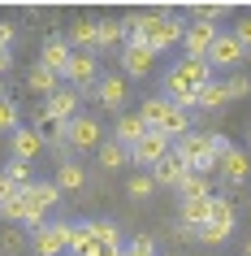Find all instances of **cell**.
I'll return each instance as SVG.
<instances>
[{"label":"cell","instance_id":"cell-1","mask_svg":"<svg viewBox=\"0 0 251 256\" xmlns=\"http://www.w3.org/2000/svg\"><path fill=\"white\" fill-rule=\"evenodd\" d=\"M212 82V66L208 56H182V61H173L169 74H165V96H169L178 108H199V92Z\"/></svg>","mask_w":251,"mask_h":256},{"label":"cell","instance_id":"cell-2","mask_svg":"<svg viewBox=\"0 0 251 256\" xmlns=\"http://www.w3.org/2000/svg\"><path fill=\"white\" fill-rule=\"evenodd\" d=\"M173 152L182 156L191 170H199V174H217V152H212V135L208 130H186L182 139H173Z\"/></svg>","mask_w":251,"mask_h":256},{"label":"cell","instance_id":"cell-3","mask_svg":"<svg viewBox=\"0 0 251 256\" xmlns=\"http://www.w3.org/2000/svg\"><path fill=\"white\" fill-rule=\"evenodd\" d=\"M186 35V22L173 9H147V30H143V44H152L156 52L173 48V44H182Z\"/></svg>","mask_w":251,"mask_h":256},{"label":"cell","instance_id":"cell-4","mask_svg":"<svg viewBox=\"0 0 251 256\" xmlns=\"http://www.w3.org/2000/svg\"><path fill=\"white\" fill-rule=\"evenodd\" d=\"M69 239H74V222H43L39 230H30V252L61 256V252H69Z\"/></svg>","mask_w":251,"mask_h":256},{"label":"cell","instance_id":"cell-5","mask_svg":"<svg viewBox=\"0 0 251 256\" xmlns=\"http://www.w3.org/2000/svg\"><path fill=\"white\" fill-rule=\"evenodd\" d=\"M234 200L230 196H212V217H208V226L199 230V243H225L230 234H234Z\"/></svg>","mask_w":251,"mask_h":256},{"label":"cell","instance_id":"cell-6","mask_svg":"<svg viewBox=\"0 0 251 256\" xmlns=\"http://www.w3.org/2000/svg\"><path fill=\"white\" fill-rule=\"evenodd\" d=\"M69 152L74 156H82V152H100V144H104V126H100V118H91V113H78V118L69 122Z\"/></svg>","mask_w":251,"mask_h":256},{"label":"cell","instance_id":"cell-7","mask_svg":"<svg viewBox=\"0 0 251 256\" xmlns=\"http://www.w3.org/2000/svg\"><path fill=\"white\" fill-rule=\"evenodd\" d=\"M169 152H173V139L165 135V130H147V135L130 148V165H139V170H152V165H160Z\"/></svg>","mask_w":251,"mask_h":256},{"label":"cell","instance_id":"cell-8","mask_svg":"<svg viewBox=\"0 0 251 256\" xmlns=\"http://www.w3.org/2000/svg\"><path fill=\"white\" fill-rule=\"evenodd\" d=\"M117 61H121V74H126V78H147L152 66H156V48H152V44H139V40H126Z\"/></svg>","mask_w":251,"mask_h":256},{"label":"cell","instance_id":"cell-9","mask_svg":"<svg viewBox=\"0 0 251 256\" xmlns=\"http://www.w3.org/2000/svg\"><path fill=\"white\" fill-rule=\"evenodd\" d=\"M82 96H91L104 113H121V104H126V74H100V82Z\"/></svg>","mask_w":251,"mask_h":256},{"label":"cell","instance_id":"cell-10","mask_svg":"<svg viewBox=\"0 0 251 256\" xmlns=\"http://www.w3.org/2000/svg\"><path fill=\"white\" fill-rule=\"evenodd\" d=\"M65 82L78 87V92H91L100 82V52H74L69 56V70H65Z\"/></svg>","mask_w":251,"mask_h":256},{"label":"cell","instance_id":"cell-11","mask_svg":"<svg viewBox=\"0 0 251 256\" xmlns=\"http://www.w3.org/2000/svg\"><path fill=\"white\" fill-rule=\"evenodd\" d=\"M43 148H48V139H43L35 126H17L13 135H9V156H13V161H39Z\"/></svg>","mask_w":251,"mask_h":256},{"label":"cell","instance_id":"cell-12","mask_svg":"<svg viewBox=\"0 0 251 256\" xmlns=\"http://www.w3.org/2000/svg\"><path fill=\"white\" fill-rule=\"evenodd\" d=\"M243 61H247V48H243L230 30H221L217 44H212V52H208V66H212V70H238Z\"/></svg>","mask_w":251,"mask_h":256},{"label":"cell","instance_id":"cell-13","mask_svg":"<svg viewBox=\"0 0 251 256\" xmlns=\"http://www.w3.org/2000/svg\"><path fill=\"white\" fill-rule=\"evenodd\" d=\"M217 174H221L225 187H243V182H251V152L247 148H230L221 156V165H217Z\"/></svg>","mask_w":251,"mask_h":256},{"label":"cell","instance_id":"cell-14","mask_svg":"<svg viewBox=\"0 0 251 256\" xmlns=\"http://www.w3.org/2000/svg\"><path fill=\"white\" fill-rule=\"evenodd\" d=\"M69 56H74V48H69L65 35H48V40L39 44V66L52 70V74H61V78H65V70H69Z\"/></svg>","mask_w":251,"mask_h":256},{"label":"cell","instance_id":"cell-15","mask_svg":"<svg viewBox=\"0 0 251 256\" xmlns=\"http://www.w3.org/2000/svg\"><path fill=\"white\" fill-rule=\"evenodd\" d=\"M217 35H221V30L212 26V22H186V35H182L186 56H208L212 44H217Z\"/></svg>","mask_w":251,"mask_h":256},{"label":"cell","instance_id":"cell-16","mask_svg":"<svg viewBox=\"0 0 251 256\" xmlns=\"http://www.w3.org/2000/svg\"><path fill=\"white\" fill-rule=\"evenodd\" d=\"M208 217H212V196H191V200L178 204V222H182V226H191L195 234L208 226Z\"/></svg>","mask_w":251,"mask_h":256},{"label":"cell","instance_id":"cell-17","mask_svg":"<svg viewBox=\"0 0 251 256\" xmlns=\"http://www.w3.org/2000/svg\"><path fill=\"white\" fill-rule=\"evenodd\" d=\"M95 35H100V18H78L65 30V40H69L74 52H95Z\"/></svg>","mask_w":251,"mask_h":256},{"label":"cell","instance_id":"cell-18","mask_svg":"<svg viewBox=\"0 0 251 256\" xmlns=\"http://www.w3.org/2000/svg\"><path fill=\"white\" fill-rule=\"evenodd\" d=\"M186 174H191V165H186L178 152H169L160 165H152V178H156V187H173V191H178V182H182Z\"/></svg>","mask_w":251,"mask_h":256},{"label":"cell","instance_id":"cell-19","mask_svg":"<svg viewBox=\"0 0 251 256\" xmlns=\"http://www.w3.org/2000/svg\"><path fill=\"white\" fill-rule=\"evenodd\" d=\"M143 135H147V126H143L139 113H117V122H113V139H117L121 148H134Z\"/></svg>","mask_w":251,"mask_h":256},{"label":"cell","instance_id":"cell-20","mask_svg":"<svg viewBox=\"0 0 251 256\" xmlns=\"http://www.w3.org/2000/svg\"><path fill=\"white\" fill-rule=\"evenodd\" d=\"M169 113H173V100H169L165 92H160V96H147L143 104H139V118H143V126H147V130H160Z\"/></svg>","mask_w":251,"mask_h":256},{"label":"cell","instance_id":"cell-21","mask_svg":"<svg viewBox=\"0 0 251 256\" xmlns=\"http://www.w3.org/2000/svg\"><path fill=\"white\" fill-rule=\"evenodd\" d=\"M26 87H30L35 96H43V100H48L52 92H61V87H65V78H61V74H52V70H43L39 61H35V66H30V74H26Z\"/></svg>","mask_w":251,"mask_h":256},{"label":"cell","instance_id":"cell-22","mask_svg":"<svg viewBox=\"0 0 251 256\" xmlns=\"http://www.w3.org/2000/svg\"><path fill=\"white\" fill-rule=\"evenodd\" d=\"M95 161H100V170H104V174H117L121 165H130V148H121L117 139H104V144H100V152H95Z\"/></svg>","mask_w":251,"mask_h":256},{"label":"cell","instance_id":"cell-23","mask_svg":"<svg viewBox=\"0 0 251 256\" xmlns=\"http://www.w3.org/2000/svg\"><path fill=\"white\" fill-rule=\"evenodd\" d=\"M52 182H56L61 191H74V196H78V191L87 187V170H82V165L74 161V156H69V161H61V165H56V178H52Z\"/></svg>","mask_w":251,"mask_h":256},{"label":"cell","instance_id":"cell-24","mask_svg":"<svg viewBox=\"0 0 251 256\" xmlns=\"http://www.w3.org/2000/svg\"><path fill=\"white\" fill-rule=\"evenodd\" d=\"M26 196H30V204H35V213H48V208H56V204H61V196H65V191L56 187V182H30Z\"/></svg>","mask_w":251,"mask_h":256},{"label":"cell","instance_id":"cell-25","mask_svg":"<svg viewBox=\"0 0 251 256\" xmlns=\"http://www.w3.org/2000/svg\"><path fill=\"white\" fill-rule=\"evenodd\" d=\"M121 44H126V22H117V18H100L95 52H104V48H121Z\"/></svg>","mask_w":251,"mask_h":256},{"label":"cell","instance_id":"cell-26","mask_svg":"<svg viewBox=\"0 0 251 256\" xmlns=\"http://www.w3.org/2000/svg\"><path fill=\"white\" fill-rule=\"evenodd\" d=\"M191 196H212V174H199V170H191V174L178 182V200H191Z\"/></svg>","mask_w":251,"mask_h":256},{"label":"cell","instance_id":"cell-27","mask_svg":"<svg viewBox=\"0 0 251 256\" xmlns=\"http://www.w3.org/2000/svg\"><path fill=\"white\" fill-rule=\"evenodd\" d=\"M126 196H130V200H152V196H156V178H152V170H139V174H130V182H126Z\"/></svg>","mask_w":251,"mask_h":256},{"label":"cell","instance_id":"cell-28","mask_svg":"<svg viewBox=\"0 0 251 256\" xmlns=\"http://www.w3.org/2000/svg\"><path fill=\"white\" fill-rule=\"evenodd\" d=\"M230 104V92H225V82H217L212 78L204 92H199V108H208V113H217V108H225Z\"/></svg>","mask_w":251,"mask_h":256},{"label":"cell","instance_id":"cell-29","mask_svg":"<svg viewBox=\"0 0 251 256\" xmlns=\"http://www.w3.org/2000/svg\"><path fill=\"white\" fill-rule=\"evenodd\" d=\"M17 126H22V108L9 96H0V135H13Z\"/></svg>","mask_w":251,"mask_h":256},{"label":"cell","instance_id":"cell-30","mask_svg":"<svg viewBox=\"0 0 251 256\" xmlns=\"http://www.w3.org/2000/svg\"><path fill=\"white\" fill-rule=\"evenodd\" d=\"M26 248H30V234H22V230L9 226L4 234H0V252H4V256H22Z\"/></svg>","mask_w":251,"mask_h":256},{"label":"cell","instance_id":"cell-31","mask_svg":"<svg viewBox=\"0 0 251 256\" xmlns=\"http://www.w3.org/2000/svg\"><path fill=\"white\" fill-rule=\"evenodd\" d=\"M160 130H165V135H169V139H182L186 130H191V113H186V108H178V104H173V113H169V118H165V126H160Z\"/></svg>","mask_w":251,"mask_h":256},{"label":"cell","instance_id":"cell-32","mask_svg":"<svg viewBox=\"0 0 251 256\" xmlns=\"http://www.w3.org/2000/svg\"><path fill=\"white\" fill-rule=\"evenodd\" d=\"M87 230H91L100 243H121V226H117V222H108V217H100V222H87Z\"/></svg>","mask_w":251,"mask_h":256},{"label":"cell","instance_id":"cell-33","mask_svg":"<svg viewBox=\"0 0 251 256\" xmlns=\"http://www.w3.org/2000/svg\"><path fill=\"white\" fill-rule=\"evenodd\" d=\"M4 174H9V182H13V187H30V182H35V178H30V161H13V156H9Z\"/></svg>","mask_w":251,"mask_h":256},{"label":"cell","instance_id":"cell-34","mask_svg":"<svg viewBox=\"0 0 251 256\" xmlns=\"http://www.w3.org/2000/svg\"><path fill=\"white\" fill-rule=\"evenodd\" d=\"M225 14H230L225 4H195V9H191V18H195V22H212V26H217Z\"/></svg>","mask_w":251,"mask_h":256},{"label":"cell","instance_id":"cell-35","mask_svg":"<svg viewBox=\"0 0 251 256\" xmlns=\"http://www.w3.org/2000/svg\"><path fill=\"white\" fill-rule=\"evenodd\" d=\"M121 256H160V252H156V239H152V234H134V243Z\"/></svg>","mask_w":251,"mask_h":256},{"label":"cell","instance_id":"cell-36","mask_svg":"<svg viewBox=\"0 0 251 256\" xmlns=\"http://www.w3.org/2000/svg\"><path fill=\"white\" fill-rule=\"evenodd\" d=\"M225 92H230V100H247L251 96V74H234V78L225 82Z\"/></svg>","mask_w":251,"mask_h":256},{"label":"cell","instance_id":"cell-37","mask_svg":"<svg viewBox=\"0 0 251 256\" xmlns=\"http://www.w3.org/2000/svg\"><path fill=\"white\" fill-rule=\"evenodd\" d=\"M230 35H234V40L243 44V48H251V14H247V18H238V22H234V30H230Z\"/></svg>","mask_w":251,"mask_h":256},{"label":"cell","instance_id":"cell-38","mask_svg":"<svg viewBox=\"0 0 251 256\" xmlns=\"http://www.w3.org/2000/svg\"><path fill=\"white\" fill-rule=\"evenodd\" d=\"M0 48H13V22L0 18Z\"/></svg>","mask_w":251,"mask_h":256},{"label":"cell","instance_id":"cell-39","mask_svg":"<svg viewBox=\"0 0 251 256\" xmlns=\"http://www.w3.org/2000/svg\"><path fill=\"white\" fill-rule=\"evenodd\" d=\"M13 182H9V174H4V170H0V204H4V200H9V196H13Z\"/></svg>","mask_w":251,"mask_h":256},{"label":"cell","instance_id":"cell-40","mask_svg":"<svg viewBox=\"0 0 251 256\" xmlns=\"http://www.w3.org/2000/svg\"><path fill=\"white\" fill-rule=\"evenodd\" d=\"M243 256H251V239H247V243H243Z\"/></svg>","mask_w":251,"mask_h":256},{"label":"cell","instance_id":"cell-41","mask_svg":"<svg viewBox=\"0 0 251 256\" xmlns=\"http://www.w3.org/2000/svg\"><path fill=\"white\" fill-rule=\"evenodd\" d=\"M247 152H251V126H247Z\"/></svg>","mask_w":251,"mask_h":256},{"label":"cell","instance_id":"cell-42","mask_svg":"<svg viewBox=\"0 0 251 256\" xmlns=\"http://www.w3.org/2000/svg\"><path fill=\"white\" fill-rule=\"evenodd\" d=\"M0 96H4V78H0Z\"/></svg>","mask_w":251,"mask_h":256}]
</instances>
